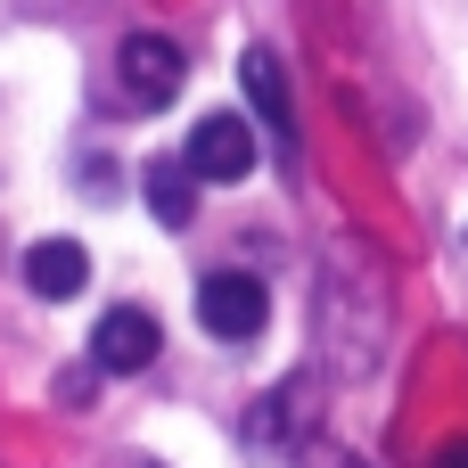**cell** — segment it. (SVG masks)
Listing matches in <instances>:
<instances>
[{"label": "cell", "instance_id": "4", "mask_svg": "<svg viewBox=\"0 0 468 468\" xmlns=\"http://www.w3.org/2000/svg\"><path fill=\"white\" fill-rule=\"evenodd\" d=\"M165 354V329H156V313H140V304H115V313H99V329H90V362L107 370V378H132V370H148Z\"/></svg>", "mask_w": 468, "mask_h": 468}, {"label": "cell", "instance_id": "9", "mask_svg": "<svg viewBox=\"0 0 468 468\" xmlns=\"http://www.w3.org/2000/svg\"><path fill=\"white\" fill-rule=\"evenodd\" d=\"M148 214L165 222V230H189L197 222V173H189V156H148Z\"/></svg>", "mask_w": 468, "mask_h": 468}, {"label": "cell", "instance_id": "2", "mask_svg": "<svg viewBox=\"0 0 468 468\" xmlns=\"http://www.w3.org/2000/svg\"><path fill=\"white\" fill-rule=\"evenodd\" d=\"M263 321H271V288L255 271H206L197 280V329L206 337L247 346V337H263Z\"/></svg>", "mask_w": 468, "mask_h": 468}, {"label": "cell", "instance_id": "8", "mask_svg": "<svg viewBox=\"0 0 468 468\" xmlns=\"http://www.w3.org/2000/svg\"><path fill=\"white\" fill-rule=\"evenodd\" d=\"M239 82H247L255 115L280 132V148H296V99H288V66H280L271 49H247V58H239Z\"/></svg>", "mask_w": 468, "mask_h": 468}, {"label": "cell", "instance_id": "11", "mask_svg": "<svg viewBox=\"0 0 468 468\" xmlns=\"http://www.w3.org/2000/svg\"><path fill=\"white\" fill-rule=\"evenodd\" d=\"M329 468H370V461H329Z\"/></svg>", "mask_w": 468, "mask_h": 468}, {"label": "cell", "instance_id": "7", "mask_svg": "<svg viewBox=\"0 0 468 468\" xmlns=\"http://www.w3.org/2000/svg\"><path fill=\"white\" fill-rule=\"evenodd\" d=\"M25 288H33L41 304H66V296L90 288V255H82L74 239H33V247H25Z\"/></svg>", "mask_w": 468, "mask_h": 468}, {"label": "cell", "instance_id": "1", "mask_svg": "<svg viewBox=\"0 0 468 468\" xmlns=\"http://www.w3.org/2000/svg\"><path fill=\"white\" fill-rule=\"evenodd\" d=\"M395 337V280L370 239H337L321 255V362L329 378H370Z\"/></svg>", "mask_w": 468, "mask_h": 468}, {"label": "cell", "instance_id": "3", "mask_svg": "<svg viewBox=\"0 0 468 468\" xmlns=\"http://www.w3.org/2000/svg\"><path fill=\"white\" fill-rule=\"evenodd\" d=\"M115 74H123L132 107H173L181 82H189V58H181V41H165V33H132V41L115 49Z\"/></svg>", "mask_w": 468, "mask_h": 468}, {"label": "cell", "instance_id": "10", "mask_svg": "<svg viewBox=\"0 0 468 468\" xmlns=\"http://www.w3.org/2000/svg\"><path fill=\"white\" fill-rule=\"evenodd\" d=\"M436 468H468V436H452V444L436 452Z\"/></svg>", "mask_w": 468, "mask_h": 468}, {"label": "cell", "instance_id": "5", "mask_svg": "<svg viewBox=\"0 0 468 468\" xmlns=\"http://www.w3.org/2000/svg\"><path fill=\"white\" fill-rule=\"evenodd\" d=\"M181 156H189L197 181H247L255 173V132H247V115H197Z\"/></svg>", "mask_w": 468, "mask_h": 468}, {"label": "cell", "instance_id": "6", "mask_svg": "<svg viewBox=\"0 0 468 468\" xmlns=\"http://www.w3.org/2000/svg\"><path fill=\"white\" fill-rule=\"evenodd\" d=\"M313 411H321V387H313V378H288L280 395H263V403H255L247 444H263V452H271V444H280V452H296V444L313 436Z\"/></svg>", "mask_w": 468, "mask_h": 468}]
</instances>
